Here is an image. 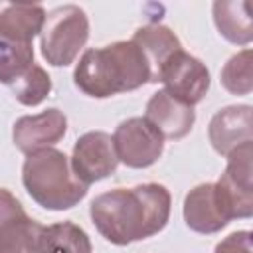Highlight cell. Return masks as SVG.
I'll use <instances>...</instances> for the list:
<instances>
[{"label": "cell", "instance_id": "19", "mask_svg": "<svg viewBox=\"0 0 253 253\" xmlns=\"http://www.w3.org/2000/svg\"><path fill=\"white\" fill-rule=\"evenodd\" d=\"M51 87V77L42 65L36 63L30 65L22 75H18L10 85L16 101L24 107H38L40 103H43L49 97Z\"/></svg>", "mask_w": 253, "mask_h": 253}, {"label": "cell", "instance_id": "13", "mask_svg": "<svg viewBox=\"0 0 253 253\" xmlns=\"http://www.w3.org/2000/svg\"><path fill=\"white\" fill-rule=\"evenodd\" d=\"M144 119L160 132L164 140H180L194 128L196 111L160 89L148 99Z\"/></svg>", "mask_w": 253, "mask_h": 253}, {"label": "cell", "instance_id": "15", "mask_svg": "<svg viewBox=\"0 0 253 253\" xmlns=\"http://www.w3.org/2000/svg\"><path fill=\"white\" fill-rule=\"evenodd\" d=\"M217 32L233 45H249L253 42L251 4L247 0H217L211 6Z\"/></svg>", "mask_w": 253, "mask_h": 253}, {"label": "cell", "instance_id": "5", "mask_svg": "<svg viewBox=\"0 0 253 253\" xmlns=\"http://www.w3.org/2000/svg\"><path fill=\"white\" fill-rule=\"evenodd\" d=\"M227 166L215 184L217 198L229 219H249L253 215V142L233 150Z\"/></svg>", "mask_w": 253, "mask_h": 253}, {"label": "cell", "instance_id": "6", "mask_svg": "<svg viewBox=\"0 0 253 253\" xmlns=\"http://www.w3.org/2000/svg\"><path fill=\"white\" fill-rule=\"evenodd\" d=\"M113 144L119 162L128 168H148L164 152V138L144 117L121 121L113 132Z\"/></svg>", "mask_w": 253, "mask_h": 253}, {"label": "cell", "instance_id": "8", "mask_svg": "<svg viewBox=\"0 0 253 253\" xmlns=\"http://www.w3.org/2000/svg\"><path fill=\"white\" fill-rule=\"evenodd\" d=\"M69 162L75 176L85 186L109 178L119 166L113 136L103 130H89L81 134L73 144Z\"/></svg>", "mask_w": 253, "mask_h": 253}, {"label": "cell", "instance_id": "11", "mask_svg": "<svg viewBox=\"0 0 253 253\" xmlns=\"http://www.w3.org/2000/svg\"><path fill=\"white\" fill-rule=\"evenodd\" d=\"M251 115V105H227L211 117L208 125V140L217 154L229 156L239 146L253 142Z\"/></svg>", "mask_w": 253, "mask_h": 253}, {"label": "cell", "instance_id": "1", "mask_svg": "<svg viewBox=\"0 0 253 253\" xmlns=\"http://www.w3.org/2000/svg\"><path fill=\"white\" fill-rule=\"evenodd\" d=\"M172 210L166 186L148 182L134 188H115L95 196L89 215L97 231L113 245H128L160 233Z\"/></svg>", "mask_w": 253, "mask_h": 253}, {"label": "cell", "instance_id": "3", "mask_svg": "<svg viewBox=\"0 0 253 253\" xmlns=\"http://www.w3.org/2000/svg\"><path fill=\"white\" fill-rule=\"evenodd\" d=\"M22 184L38 206L51 211L77 206L89 192V186L75 176L69 156L53 146L26 156L22 164Z\"/></svg>", "mask_w": 253, "mask_h": 253}, {"label": "cell", "instance_id": "2", "mask_svg": "<svg viewBox=\"0 0 253 253\" xmlns=\"http://www.w3.org/2000/svg\"><path fill=\"white\" fill-rule=\"evenodd\" d=\"M75 87L93 99L136 91L150 83L148 63L132 40L85 49L73 69Z\"/></svg>", "mask_w": 253, "mask_h": 253}, {"label": "cell", "instance_id": "14", "mask_svg": "<svg viewBox=\"0 0 253 253\" xmlns=\"http://www.w3.org/2000/svg\"><path fill=\"white\" fill-rule=\"evenodd\" d=\"M132 42L138 45V49L142 51L148 69H150V83H158L160 71L162 67L178 53L182 51V42L180 38L162 24H146L140 26L134 36Z\"/></svg>", "mask_w": 253, "mask_h": 253}, {"label": "cell", "instance_id": "4", "mask_svg": "<svg viewBox=\"0 0 253 253\" xmlns=\"http://www.w3.org/2000/svg\"><path fill=\"white\" fill-rule=\"evenodd\" d=\"M89 40V18L83 8L63 4L45 14L40 47L43 59L53 67H65L75 61Z\"/></svg>", "mask_w": 253, "mask_h": 253}, {"label": "cell", "instance_id": "18", "mask_svg": "<svg viewBox=\"0 0 253 253\" xmlns=\"http://www.w3.org/2000/svg\"><path fill=\"white\" fill-rule=\"evenodd\" d=\"M30 65H34V43L0 32V83L10 87Z\"/></svg>", "mask_w": 253, "mask_h": 253}, {"label": "cell", "instance_id": "9", "mask_svg": "<svg viewBox=\"0 0 253 253\" xmlns=\"http://www.w3.org/2000/svg\"><path fill=\"white\" fill-rule=\"evenodd\" d=\"M158 81L164 83V91L168 95L190 107L198 105L206 97L211 83L206 63L184 49L162 67Z\"/></svg>", "mask_w": 253, "mask_h": 253}, {"label": "cell", "instance_id": "7", "mask_svg": "<svg viewBox=\"0 0 253 253\" xmlns=\"http://www.w3.org/2000/svg\"><path fill=\"white\" fill-rule=\"evenodd\" d=\"M43 227L10 190L0 188V253H42Z\"/></svg>", "mask_w": 253, "mask_h": 253}, {"label": "cell", "instance_id": "17", "mask_svg": "<svg viewBox=\"0 0 253 253\" xmlns=\"http://www.w3.org/2000/svg\"><path fill=\"white\" fill-rule=\"evenodd\" d=\"M42 253H93V245L83 227L59 221L43 227Z\"/></svg>", "mask_w": 253, "mask_h": 253}, {"label": "cell", "instance_id": "21", "mask_svg": "<svg viewBox=\"0 0 253 253\" xmlns=\"http://www.w3.org/2000/svg\"><path fill=\"white\" fill-rule=\"evenodd\" d=\"M251 231L249 229H241V231H233L227 237H223L213 253H253V241H251Z\"/></svg>", "mask_w": 253, "mask_h": 253}, {"label": "cell", "instance_id": "20", "mask_svg": "<svg viewBox=\"0 0 253 253\" xmlns=\"http://www.w3.org/2000/svg\"><path fill=\"white\" fill-rule=\"evenodd\" d=\"M219 81L231 95H251L253 91V51L249 47L231 55L221 67Z\"/></svg>", "mask_w": 253, "mask_h": 253}, {"label": "cell", "instance_id": "10", "mask_svg": "<svg viewBox=\"0 0 253 253\" xmlns=\"http://www.w3.org/2000/svg\"><path fill=\"white\" fill-rule=\"evenodd\" d=\"M67 132V117L57 107H49L38 115H24L12 126V140L26 156L57 144Z\"/></svg>", "mask_w": 253, "mask_h": 253}, {"label": "cell", "instance_id": "12", "mask_svg": "<svg viewBox=\"0 0 253 253\" xmlns=\"http://www.w3.org/2000/svg\"><path fill=\"white\" fill-rule=\"evenodd\" d=\"M182 213L186 225L202 235L217 233L223 227H227V223L231 221L217 198L213 182L194 186L184 198Z\"/></svg>", "mask_w": 253, "mask_h": 253}, {"label": "cell", "instance_id": "16", "mask_svg": "<svg viewBox=\"0 0 253 253\" xmlns=\"http://www.w3.org/2000/svg\"><path fill=\"white\" fill-rule=\"evenodd\" d=\"M45 14L42 4H0V32L22 42H34L42 32Z\"/></svg>", "mask_w": 253, "mask_h": 253}]
</instances>
